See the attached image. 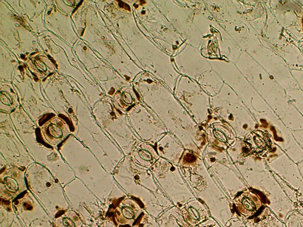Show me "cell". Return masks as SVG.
I'll use <instances>...</instances> for the list:
<instances>
[{
    "label": "cell",
    "instance_id": "6da1fadb",
    "mask_svg": "<svg viewBox=\"0 0 303 227\" xmlns=\"http://www.w3.org/2000/svg\"><path fill=\"white\" fill-rule=\"evenodd\" d=\"M269 138L267 135L261 131L256 132L253 137V146L252 149L257 152H260L265 150L269 146Z\"/></svg>",
    "mask_w": 303,
    "mask_h": 227
},
{
    "label": "cell",
    "instance_id": "7a4b0ae2",
    "mask_svg": "<svg viewBox=\"0 0 303 227\" xmlns=\"http://www.w3.org/2000/svg\"><path fill=\"white\" fill-rule=\"evenodd\" d=\"M6 185H7V187L8 188V189H9L8 190H10L11 191H15L17 189V183H16V181L13 179H9V180H7Z\"/></svg>",
    "mask_w": 303,
    "mask_h": 227
},
{
    "label": "cell",
    "instance_id": "3957f363",
    "mask_svg": "<svg viewBox=\"0 0 303 227\" xmlns=\"http://www.w3.org/2000/svg\"><path fill=\"white\" fill-rule=\"evenodd\" d=\"M123 214L124 216L128 219H131L134 217V213L133 211L128 208H125L123 209Z\"/></svg>",
    "mask_w": 303,
    "mask_h": 227
},
{
    "label": "cell",
    "instance_id": "8992f818",
    "mask_svg": "<svg viewBox=\"0 0 303 227\" xmlns=\"http://www.w3.org/2000/svg\"><path fill=\"white\" fill-rule=\"evenodd\" d=\"M140 155L141 156V157L146 160H151L152 157L149 153L146 151H141L139 153Z\"/></svg>",
    "mask_w": 303,
    "mask_h": 227
},
{
    "label": "cell",
    "instance_id": "5b68a950",
    "mask_svg": "<svg viewBox=\"0 0 303 227\" xmlns=\"http://www.w3.org/2000/svg\"><path fill=\"white\" fill-rule=\"evenodd\" d=\"M63 222L65 227H75L74 221L69 218H64Z\"/></svg>",
    "mask_w": 303,
    "mask_h": 227
},
{
    "label": "cell",
    "instance_id": "277c9868",
    "mask_svg": "<svg viewBox=\"0 0 303 227\" xmlns=\"http://www.w3.org/2000/svg\"><path fill=\"white\" fill-rule=\"evenodd\" d=\"M243 203H244V205L246 206V208L247 209H248L249 210L253 211L254 209L255 206H254V205L253 204V203L251 200L246 199L245 200L243 201Z\"/></svg>",
    "mask_w": 303,
    "mask_h": 227
},
{
    "label": "cell",
    "instance_id": "52a82bcc",
    "mask_svg": "<svg viewBox=\"0 0 303 227\" xmlns=\"http://www.w3.org/2000/svg\"></svg>",
    "mask_w": 303,
    "mask_h": 227
}]
</instances>
